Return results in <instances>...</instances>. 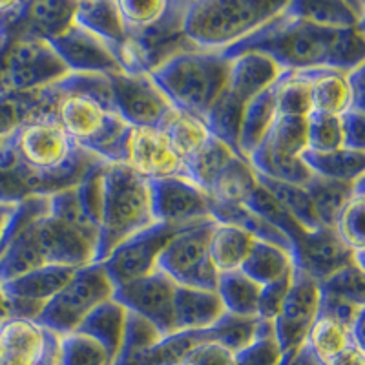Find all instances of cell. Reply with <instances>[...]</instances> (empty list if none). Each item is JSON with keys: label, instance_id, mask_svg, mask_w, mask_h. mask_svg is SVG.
Masks as SVG:
<instances>
[{"label": "cell", "instance_id": "6da1fadb", "mask_svg": "<svg viewBox=\"0 0 365 365\" xmlns=\"http://www.w3.org/2000/svg\"><path fill=\"white\" fill-rule=\"evenodd\" d=\"M101 165L71 141L55 113L34 117L0 137V205L73 188Z\"/></svg>", "mask_w": 365, "mask_h": 365}, {"label": "cell", "instance_id": "7a4b0ae2", "mask_svg": "<svg viewBox=\"0 0 365 365\" xmlns=\"http://www.w3.org/2000/svg\"><path fill=\"white\" fill-rule=\"evenodd\" d=\"M247 51L269 55L283 71H353L365 63V28H322L294 17L285 2L276 17L220 53L230 61Z\"/></svg>", "mask_w": 365, "mask_h": 365}, {"label": "cell", "instance_id": "3957f363", "mask_svg": "<svg viewBox=\"0 0 365 365\" xmlns=\"http://www.w3.org/2000/svg\"><path fill=\"white\" fill-rule=\"evenodd\" d=\"M148 182L123 163L101 168L99 237L93 263H101L119 243L154 225Z\"/></svg>", "mask_w": 365, "mask_h": 365}, {"label": "cell", "instance_id": "277c9868", "mask_svg": "<svg viewBox=\"0 0 365 365\" xmlns=\"http://www.w3.org/2000/svg\"><path fill=\"white\" fill-rule=\"evenodd\" d=\"M283 6L272 0H187L182 34L195 50L223 51L276 17Z\"/></svg>", "mask_w": 365, "mask_h": 365}, {"label": "cell", "instance_id": "5b68a950", "mask_svg": "<svg viewBox=\"0 0 365 365\" xmlns=\"http://www.w3.org/2000/svg\"><path fill=\"white\" fill-rule=\"evenodd\" d=\"M230 61L220 51H187L166 61L150 79L163 91L172 108L205 123L208 110L227 90Z\"/></svg>", "mask_w": 365, "mask_h": 365}, {"label": "cell", "instance_id": "8992f818", "mask_svg": "<svg viewBox=\"0 0 365 365\" xmlns=\"http://www.w3.org/2000/svg\"><path fill=\"white\" fill-rule=\"evenodd\" d=\"M55 119L79 148L104 163L125 161L130 126L96 99L79 93H58Z\"/></svg>", "mask_w": 365, "mask_h": 365}, {"label": "cell", "instance_id": "52a82bcc", "mask_svg": "<svg viewBox=\"0 0 365 365\" xmlns=\"http://www.w3.org/2000/svg\"><path fill=\"white\" fill-rule=\"evenodd\" d=\"M70 73L48 41L0 31V91L29 93Z\"/></svg>", "mask_w": 365, "mask_h": 365}, {"label": "cell", "instance_id": "ba28073f", "mask_svg": "<svg viewBox=\"0 0 365 365\" xmlns=\"http://www.w3.org/2000/svg\"><path fill=\"white\" fill-rule=\"evenodd\" d=\"M113 291L115 287L101 263L79 267L70 282L46 303L35 322L57 336L70 334L93 309L113 298Z\"/></svg>", "mask_w": 365, "mask_h": 365}, {"label": "cell", "instance_id": "9c48e42d", "mask_svg": "<svg viewBox=\"0 0 365 365\" xmlns=\"http://www.w3.org/2000/svg\"><path fill=\"white\" fill-rule=\"evenodd\" d=\"M216 221L208 220L182 227L165 247L158 259V270L178 287L216 291L220 272L208 257V241Z\"/></svg>", "mask_w": 365, "mask_h": 365}, {"label": "cell", "instance_id": "30bf717a", "mask_svg": "<svg viewBox=\"0 0 365 365\" xmlns=\"http://www.w3.org/2000/svg\"><path fill=\"white\" fill-rule=\"evenodd\" d=\"M106 77L112 90L113 110L130 128L161 130L174 112L172 104L148 73L117 71Z\"/></svg>", "mask_w": 365, "mask_h": 365}, {"label": "cell", "instance_id": "8fae6325", "mask_svg": "<svg viewBox=\"0 0 365 365\" xmlns=\"http://www.w3.org/2000/svg\"><path fill=\"white\" fill-rule=\"evenodd\" d=\"M181 228L168 223H154L119 243L101 262L113 287L117 289L155 272L159 256Z\"/></svg>", "mask_w": 365, "mask_h": 365}, {"label": "cell", "instance_id": "7c38bea8", "mask_svg": "<svg viewBox=\"0 0 365 365\" xmlns=\"http://www.w3.org/2000/svg\"><path fill=\"white\" fill-rule=\"evenodd\" d=\"M187 0H168L165 13L139 31L128 34L143 73H150L179 53L195 51V46L182 34V15Z\"/></svg>", "mask_w": 365, "mask_h": 365}, {"label": "cell", "instance_id": "4fadbf2b", "mask_svg": "<svg viewBox=\"0 0 365 365\" xmlns=\"http://www.w3.org/2000/svg\"><path fill=\"white\" fill-rule=\"evenodd\" d=\"M319 309V283L299 269H292V279L282 311L272 319L274 338L282 353L296 351L307 341Z\"/></svg>", "mask_w": 365, "mask_h": 365}, {"label": "cell", "instance_id": "5bb4252c", "mask_svg": "<svg viewBox=\"0 0 365 365\" xmlns=\"http://www.w3.org/2000/svg\"><path fill=\"white\" fill-rule=\"evenodd\" d=\"M175 285L168 276L155 270L145 278L117 287L113 299L132 314L154 325L161 336L174 332V298Z\"/></svg>", "mask_w": 365, "mask_h": 365}, {"label": "cell", "instance_id": "9a60e30c", "mask_svg": "<svg viewBox=\"0 0 365 365\" xmlns=\"http://www.w3.org/2000/svg\"><path fill=\"white\" fill-rule=\"evenodd\" d=\"M148 182L150 210L155 223L175 227L208 220V195L185 178H163Z\"/></svg>", "mask_w": 365, "mask_h": 365}, {"label": "cell", "instance_id": "2e32d148", "mask_svg": "<svg viewBox=\"0 0 365 365\" xmlns=\"http://www.w3.org/2000/svg\"><path fill=\"white\" fill-rule=\"evenodd\" d=\"M292 262L296 269L318 283L325 282L329 276L351 263L365 269L364 252H354L345 247L334 228L327 227H319L303 234L302 240L292 249Z\"/></svg>", "mask_w": 365, "mask_h": 365}, {"label": "cell", "instance_id": "e0dca14e", "mask_svg": "<svg viewBox=\"0 0 365 365\" xmlns=\"http://www.w3.org/2000/svg\"><path fill=\"white\" fill-rule=\"evenodd\" d=\"M58 336L35 319L15 318L0 329V365H58Z\"/></svg>", "mask_w": 365, "mask_h": 365}, {"label": "cell", "instance_id": "ac0fdd59", "mask_svg": "<svg viewBox=\"0 0 365 365\" xmlns=\"http://www.w3.org/2000/svg\"><path fill=\"white\" fill-rule=\"evenodd\" d=\"M145 181L163 178H185V163L178 158L161 130L130 128L125 145V161ZM187 179V178H185Z\"/></svg>", "mask_w": 365, "mask_h": 365}, {"label": "cell", "instance_id": "d6986e66", "mask_svg": "<svg viewBox=\"0 0 365 365\" xmlns=\"http://www.w3.org/2000/svg\"><path fill=\"white\" fill-rule=\"evenodd\" d=\"M75 267L44 265L0 283L11 302L17 318L35 319L44 305L57 294L73 276Z\"/></svg>", "mask_w": 365, "mask_h": 365}, {"label": "cell", "instance_id": "ffe728a7", "mask_svg": "<svg viewBox=\"0 0 365 365\" xmlns=\"http://www.w3.org/2000/svg\"><path fill=\"white\" fill-rule=\"evenodd\" d=\"M48 42L70 73L110 75L120 71L108 46L79 26L73 24L63 35Z\"/></svg>", "mask_w": 365, "mask_h": 365}, {"label": "cell", "instance_id": "44dd1931", "mask_svg": "<svg viewBox=\"0 0 365 365\" xmlns=\"http://www.w3.org/2000/svg\"><path fill=\"white\" fill-rule=\"evenodd\" d=\"M282 73V68L269 55L247 51L230 58L227 90L241 103L247 104L278 83Z\"/></svg>", "mask_w": 365, "mask_h": 365}, {"label": "cell", "instance_id": "7402d4cb", "mask_svg": "<svg viewBox=\"0 0 365 365\" xmlns=\"http://www.w3.org/2000/svg\"><path fill=\"white\" fill-rule=\"evenodd\" d=\"M73 24L96 35L108 46L117 61V53L128 41V31L120 17L117 0H83L75 4Z\"/></svg>", "mask_w": 365, "mask_h": 365}, {"label": "cell", "instance_id": "603a6c76", "mask_svg": "<svg viewBox=\"0 0 365 365\" xmlns=\"http://www.w3.org/2000/svg\"><path fill=\"white\" fill-rule=\"evenodd\" d=\"M287 9L322 28H365V4L356 0H294L287 2Z\"/></svg>", "mask_w": 365, "mask_h": 365}, {"label": "cell", "instance_id": "cb8c5ba5", "mask_svg": "<svg viewBox=\"0 0 365 365\" xmlns=\"http://www.w3.org/2000/svg\"><path fill=\"white\" fill-rule=\"evenodd\" d=\"M311 86L312 112L336 115L353 108V97L349 88V71L332 70V68H314V70L298 71Z\"/></svg>", "mask_w": 365, "mask_h": 365}, {"label": "cell", "instance_id": "d4e9b609", "mask_svg": "<svg viewBox=\"0 0 365 365\" xmlns=\"http://www.w3.org/2000/svg\"><path fill=\"white\" fill-rule=\"evenodd\" d=\"M225 309L216 291L178 287L174 298L175 331H205L223 316Z\"/></svg>", "mask_w": 365, "mask_h": 365}, {"label": "cell", "instance_id": "484cf974", "mask_svg": "<svg viewBox=\"0 0 365 365\" xmlns=\"http://www.w3.org/2000/svg\"><path fill=\"white\" fill-rule=\"evenodd\" d=\"M126 322H128V311L119 302L110 298L108 302L101 303L99 307L93 309L77 331L99 341L115 361L125 340Z\"/></svg>", "mask_w": 365, "mask_h": 365}, {"label": "cell", "instance_id": "4316f807", "mask_svg": "<svg viewBox=\"0 0 365 365\" xmlns=\"http://www.w3.org/2000/svg\"><path fill=\"white\" fill-rule=\"evenodd\" d=\"M276 117H278V108H276V84H274L272 88L245 104L243 119H241L240 141H237L241 158L249 161V155L265 139Z\"/></svg>", "mask_w": 365, "mask_h": 365}, {"label": "cell", "instance_id": "83f0119b", "mask_svg": "<svg viewBox=\"0 0 365 365\" xmlns=\"http://www.w3.org/2000/svg\"><path fill=\"white\" fill-rule=\"evenodd\" d=\"M254 237L232 225L216 223L208 241V257L220 274L240 270L249 256Z\"/></svg>", "mask_w": 365, "mask_h": 365}, {"label": "cell", "instance_id": "f1b7e54d", "mask_svg": "<svg viewBox=\"0 0 365 365\" xmlns=\"http://www.w3.org/2000/svg\"><path fill=\"white\" fill-rule=\"evenodd\" d=\"M302 161L307 165L314 175L336 181L354 182L364 178L365 170V152L351 148H338L331 152H312L303 150Z\"/></svg>", "mask_w": 365, "mask_h": 365}, {"label": "cell", "instance_id": "f546056e", "mask_svg": "<svg viewBox=\"0 0 365 365\" xmlns=\"http://www.w3.org/2000/svg\"><path fill=\"white\" fill-rule=\"evenodd\" d=\"M292 269H294V262L289 250L267 243V241L254 240L249 256L245 257L240 270L254 283L265 287L291 274Z\"/></svg>", "mask_w": 365, "mask_h": 365}, {"label": "cell", "instance_id": "4dcf8cb0", "mask_svg": "<svg viewBox=\"0 0 365 365\" xmlns=\"http://www.w3.org/2000/svg\"><path fill=\"white\" fill-rule=\"evenodd\" d=\"M358 181L345 182L336 181V179L319 178V175L312 174V178L303 185V188L311 195V201L314 205L322 227H334L338 216H340V212L344 210L345 205L354 195Z\"/></svg>", "mask_w": 365, "mask_h": 365}, {"label": "cell", "instance_id": "1f68e13d", "mask_svg": "<svg viewBox=\"0 0 365 365\" xmlns=\"http://www.w3.org/2000/svg\"><path fill=\"white\" fill-rule=\"evenodd\" d=\"M256 187V172L252 170L250 163L236 155L232 161L225 166L223 172L216 178V181L212 182L207 195L210 200L220 201V203L243 205L249 200V195L252 194Z\"/></svg>", "mask_w": 365, "mask_h": 365}, {"label": "cell", "instance_id": "d6a6232c", "mask_svg": "<svg viewBox=\"0 0 365 365\" xmlns=\"http://www.w3.org/2000/svg\"><path fill=\"white\" fill-rule=\"evenodd\" d=\"M256 179L305 230H316V228L322 227L314 205L311 201V195L307 194L305 188L299 187V185H292V182L267 178V175L257 174V172Z\"/></svg>", "mask_w": 365, "mask_h": 365}, {"label": "cell", "instance_id": "836d02e7", "mask_svg": "<svg viewBox=\"0 0 365 365\" xmlns=\"http://www.w3.org/2000/svg\"><path fill=\"white\" fill-rule=\"evenodd\" d=\"M161 132L165 133L172 150L182 163L194 158L203 148L205 143L210 139V132L203 120L195 119L188 113L178 112V110H174L170 117L166 119Z\"/></svg>", "mask_w": 365, "mask_h": 365}, {"label": "cell", "instance_id": "e575fe53", "mask_svg": "<svg viewBox=\"0 0 365 365\" xmlns=\"http://www.w3.org/2000/svg\"><path fill=\"white\" fill-rule=\"evenodd\" d=\"M236 152L228 148L220 139L212 137L205 143L203 148L185 163V178L207 194L212 182L223 172L225 166L236 158Z\"/></svg>", "mask_w": 365, "mask_h": 365}, {"label": "cell", "instance_id": "d590c367", "mask_svg": "<svg viewBox=\"0 0 365 365\" xmlns=\"http://www.w3.org/2000/svg\"><path fill=\"white\" fill-rule=\"evenodd\" d=\"M262 287L247 278L241 270L220 274L216 292L225 312L236 316H257V299Z\"/></svg>", "mask_w": 365, "mask_h": 365}, {"label": "cell", "instance_id": "8d00e7d4", "mask_svg": "<svg viewBox=\"0 0 365 365\" xmlns=\"http://www.w3.org/2000/svg\"><path fill=\"white\" fill-rule=\"evenodd\" d=\"M243 110H245V104L241 103L237 97H234L230 91L225 90L220 96V99L214 103V106L208 110L207 117H205V125H207L210 135L225 143L237 155H240L237 141H240Z\"/></svg>", "mask_w": 365, "mask_h": 365}, {"label": "cell", "instance_id": "74e56055", "mask_svg": "<svg viewBox=\"0 0 365 365\" xmlns=\"http://www.w3.org/2000/svg\"><path fill=\"white\" fill-rule=\"evenodd\" d=\"M256 150L282 158H299L307 150V119L278 115Z\"/></svg>", "mask_w": 365, "mask_h": 365}, {"label": "cell", "instance_id": "f35d334b", "mask_svg": "<svg viewBox=\"0 0 365 365\" xmlns=\"http://www.w3.org/2000/svg\"><path fill=\"white\" fill-rule=\"evenodd\" d=\"M207 340L205 331H174L159 338L141 356V365H182L195 347Z\"/></svg>", "mask_w": 365, "mask_h": 365}, {"label": "cell", "instance_id": "ab89813d", "mask_svg": "<svg viewBox=\"0 0 365 365\" xmlns=\"http://www.w3.org/2000/svg\"><path fill=\"white\" fill-rule=\"evenodd\" d=\"M243 207L249 208L252 214H256L267 225H270L274 230H278L279 234H283L292 243V249L302 240L303 234L307 232L278 201L274 200L272 195L259 182H257V187L252 190V194L249 195V200L243 203Z\"/></svg>", "mask_w": 365, "mask_h": 365}, {"label": "cell", "instance_id": "60d3db41", "mask_svg": "<svg viewBox=\"0 0 365 365\" xmlns=\"http://www.w3.org/2000/svg\"><path fill=\"white\" fill-rule=\"evenodd\" d=\"M262 327V319L254 316H236L223 312L220 319L212 327L207 329V340L221 345L228 353L236 354L245 349L257 336Z\"/></svg>", "mask_w": 365, "mask_h": 365}, {"label": "cell", "instance_id": "b9f144b4", "mask_svg": "<svg viewBox=\"0 0 365 365\" xmlns=\"http://www.w3.org/2000/svg\"><path fill=\"white\" fill-rule=\"evenodd\" d=\"M58 365H113V356L93 338L73 331L58 336Z\"/></svg>", "mask_w": 365, "mask_h": 365}, {"label": "cell", "instance_id": "7bdbcfd3", "mask_svg": "<svg viewBox=\"0 0 365 365\" xmlns=\"http://www.w3.org/2000/svg\"><path fill=\"white\" fill-rule=\"evenodd\" d=\"M276 108L285 117L307 119L312 113L311 86L298 71H283L276 83Z\"/></svg>", "mask_w": 365, "mask_h": 365}, {"label": "cell", "instance_id": "ee69618b", "mask_svg": "<svg viewBox=\"0 0 365 365\" xmlns=\"http://www.w3.org/2000/svg\"><path fill=\"white\" fill-rule=\"evenodd\" d=\"M305 344L316 354V358L322 364H325V361L331 360L332 356H336L345 347L353 344V338H351V331L347 327H344V325H340L331 318L318 316L314 319V324H312L311 331H309Z\"/></svg>", "mask_w": 365, "mask_h": 365}, {"label": "cell", "instance_id": "f6af8a7d", "mask_svg": "<svg viewBox=\"0 0 365 365\" xmlns=\"http://www.w3.org/2000/svg\"><path fill=\"white\" fill-rule=\"evenodd\" d=\"M365 182L364 178L356 182V190L351 197L344 210L340 212L336 223H334V232L338 234L344 245L349 247L354 252H364L365 250V234H364V205H365Z\"/></svg>", "mask_w": 365, "mask_h": 365}, {"label": "cell", "instance_id": "bcb514c9", "mask_svg": "<svg viewBox=\"0 0 365 365\" xmlns=\"http://www.w3.org/2000/svg\"><path fill=\"white\" fill-rule=\"evenodd\" d=\"M319 296L365 307V269L356 263L344 267L319 283Z\"/></svg>", "mask_w": 365, "mask_h": 365}, {"label": "cell", "instance_id": "7dc6e473", "mask_svg": "<svg viewBox=\"0 0 365 365\" xmlns=\"http://www.w3.org/2000/svg\"><path fill=\"white\" fill-rule=\"evenodd\" d=\"M282 358V349L274 338L272 322L262 319L257 336L234 354V365H278Z\"/></svg>", "mask_w": 365, "mask_h": 365}, {"label": "cell", "instance_id": "c3c4849f", "mask_svg": "<svg viewBox=\"0 0 365 365\" xmlns=\"http://www.w3.org/2000/svg\"><path fill=\"white\" fill-rule=\"evenodd\" d=\"M344 148L340 117L312 112L307 117V150L331 152Z\"/></svg>", "mask_w": 365, "mask_h": 365}, {"label": "cell", "instance_id": "681fc988", "mask_svg": "<svg viewBox=\"0 0 365 365\" xmlns=\"http://www.w3.org/2000/svg\"><path fill=\"white\" fill-rule=\"evenodd\" d=\"M166 6L168 0H117V8L128 34L154 24L165 13Z\"/></svg>", "mask_w": 365, "mask_h": 365}, {"label": "cell", "instance_id": "f907efd6", "mask_svg": "<svg viewBox=\"0 0 365 365\" xmlns=\"http://www.w3.org/2000/svg\"><path fill=\"white\" fill-rule=\"evenodd\" d=\"M291 279L292 272L276 279V282L269 283V285L262 287L259 299H257V318L265 319V322H272L279 314L287 292H289V287H291Z\"/></svg>", "mask_w": 365, "mask_h": 365}, {"label": "cell", "instance_id": "816d5d0a", "mask_svg": "<svg viewBox=\"0 0 365 365\" xmlns=\"http://www.w3.org/2000/svg\"><path fill=\"white\" fill-rule=\"evenodd\" d=\"M341 133H344V148L365 152V119L364 110L349 108L340 115Z\"/></svg>", "mask_w": 365, "mask_h": 365}, {"label": "cell", "instance_id": "f5cc1de1", "mask_svg": "<svg viewBox=\"0 0 365 365\" xmlns=\"http://www.w3.org/2000/svg\"><path fill=\"white\" fill-rule=\"evenodd\" d=\"M182 365H234V354L214 341L195 347Z\"/></svg>", "mask_w": 365, "mask_h": 365}, {"label": "cell", "instance_id": "db71d44e", "mask_svg": "<svg viewBox=\"0 0 365 365\" xmlns=\"http://www.w3.org/2000/svg\"><path fill=\"white\" fill-rule=\"evenodd\" d=\"M278 365H324L322 361L316 358V354L312 353L309 345H302L296 351H291V353H283L282 361Z\"/></svg>", "mask_w": 365, "mask_h": 365}, {"label": "cell", "instance_id": "11a10c76", "mask_svg": "<svg viewBox=\"0 0 365 365\" xmlns=\"http://www.w3.org/2000/svg\"><path fill=\"white\" fill-rule=\"evenodd\" d=\"M324 365H365L364 349L351 344L341 353H338L336 356H332L331 360L325 361Z\"/></svg>", "mask_w": 365, "mask_h": 365}, {"label": "cell", "instance_id": "9f6ffc18", "mask_svg": "<svg viewBox=\"0 0 365 365\" xmlns=\"http://www.w3.org/2000/svg\"><path fill=\"white\" fill-rule=\"evenodd\" d=\"M364 66L354 68L353 71H349V88H351V97H353V108L364 110Z\"/></svg>", "mask_w": 365, "mask_h": 365}, {"label": "cell", "instance_id": "6f0895ef", "mask_svg": "<svg viewBox=\"0 0 365 365\" xmlns=\"http://www.w3.org/2000/svg\"><path fill=\"white\" fill-rule=\"evenodd\" d=\"M15 207L17 205H0V252H2L6 240H8V230L13 214H15Z\"/></svg>", "mask_w": 365, "mask_h": 365}, {"label": "cell", "instance_id": "680465c9", "mask_svg": "<svg viewBox=\"0 0 365 365\" xmlns=\"http://www.w3.org/2000/svg\"><path fill=\"white\" fill-rule=\"evenodd\" d=\"M15 318H17V316H15V309H13L11 302H9V298L6 296V292L2 291V287H0V329Z\"/></svg>", "mask_w": 365, "mask_h": 365}]
</instances>
